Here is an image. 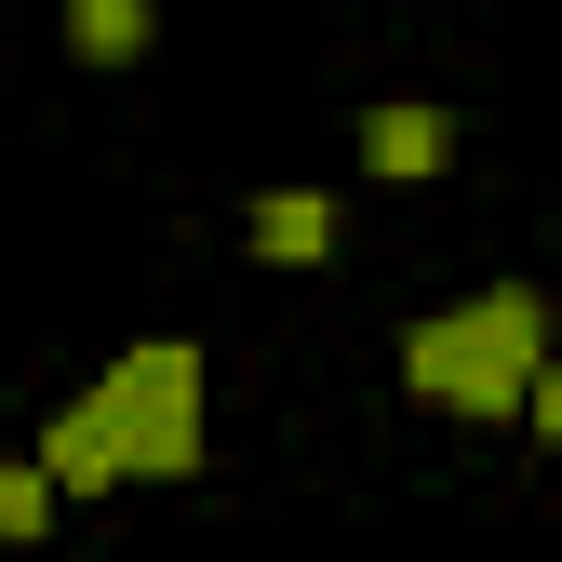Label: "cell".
Segmentation results:
<instances>
[{"label":"cell","instance_id":"1","mask_svg":"<svg viewBox=\"0 0 562 562\" xmlns=\"http://www.w3.org/2000/svg\"><path fill=\"white\" fill-rule=\"evenodd\" d=\"M536 362H549V308L536 295H482V308H456V322H429L402 348V375L429 389L442 415H509L536 389Z\"/></svg>","mask_w":562,"mask_h":562},{"label":"cell","instance_id":"2","mask_svg":"<svg viewBox=\"0 0 562 562\" xmlns=\"http://www.w3.org/2000/svg\"><path fill=\"white\" fill-rule=\"evenodd\" d=\"M108 469H134V415L94 389L81 415H54V442H41V482H54V496H81V482H108Z\"/></svg>","mask_w":562,"mask_h":562},{"label":"cell","instance_id":"3","mask_svg":"<svg viewBox=\"0 0 562 562\" xmlns=\"http://www.w3.org/2000/svg\"><path fill=\"white\" fill-rule=\"evenodd\" d=\"M362 161H375L389 188H429V175L456 161V121H442V108H375V121H362Z\"/></svg>","mask_w":562,"mask_h":562},{"label":"cell","instance_id":"4","mask_svg":"<svg viewBox=\"0 0 562 562\" xmlns=\"http://www.w3.org/2000/svg\"><path fill=\"white\" fill-rule=\"evenodd\" d=\"M121 415H201V348H134V362L108 375Z\"/></svg>","mask_w":562,"mask_h":562},{"label":"cell","instance_id":"5","mask_svg":"<svg viewBox=\"0 0 562 562\" xmlns=\"http://www.w3.org/2000/svg\"><path fill=\"white\" fill-rule=\"evenodd\" d=\"M322 241H335V201H322V188H268V201H255V255H268V268H308Z\"/></svg>","mask_w":562,"mask_h":562},{"label":"cell","instance_id":"6","mask_svg":"<svg viewBox=\"0 0 562 562\" xmlns=\"http://www.w3.org/2000/svg\"><path fill=\"white\" fill-rule=\"evenodd\" d=\"M67 41H81L94 67H134L148 54V0H67Z\"/></svg>","mask_w":562,"mask_h":562},{"label":"cell","instance_id":"7","mask_svg":"<svg viewBox=\"0 0 562 562\" xmlns=\"http://www.w3.org/2000/svg\"><path fill=\"white\" fill-rule=\"evenodd\" d=\"M188 456H201V415H134V469H161V482H175Z\"/></svg>","mask_w":562,"mask_h":562},{"label":"cell","instance_id":"8","mask_svg":"<svg viewBox=\"0 0 562 562\" xmlns=\"http://www.w3.org/2000/svg\"><path fill=\"white\" fill-rule=\"evenodd\" d=\"M54 522V482L41 469H0V536H41Z\"/></svg>","mask_w":562,"mask_h":562},{"label":"cell","instance_id":"9","mask_svg":"<svg viewBox=\"0 0 562 562\" xmlns=\"http://www.w3.org/2000/svg\"><path fill=\"white\" fill-rule=\"evenodd\" d=\"M522 415H536V429L562 442V362H536V389H522Z\"/></svg>","mask_w":562,"mask_h":562}]
</instances>
